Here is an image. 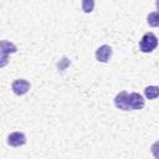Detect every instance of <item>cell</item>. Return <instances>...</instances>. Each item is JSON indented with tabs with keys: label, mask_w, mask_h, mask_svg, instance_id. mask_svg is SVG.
<instances>
[{
	"label": "cell",
	"mask_w": 159,
	"mask_h": 159,
	"mask_svg": "<svg viewBox=\"0 0 159 159\" xmlns=\"http://www.w3.org/2000/svg\"><path fill=\"white\" fill-rule=\"evenodd\" d=\"M158 46V37L153 32H145L139 42V48L142 52H153Z\"/></svg>",
	"instance_id": "1"
},
{
	"label": "cell",
	"mask_w": 159,
	"mask_h": 159,
	"mask_svg": "<svg viewBox=\"0 0 159 159\" xmlns=\"http://www.w3.org/2000/svg\"><path fill=\"white\" fill-rule=\"evenodd\" d=\"M144 104H145V101H144L142 94H139L137 92L128 93V107H129V111L143 109Z\"/></svg>",
	"instance_id": "2"
},
{
	"label": "cell",
	"mask_w": 159,
	"mask_h": 159,
	"mask_svg": "<svg viewBox=\"0 0 159 159\" xmlns=\"http://www.w3.org/2000/svg\"><path fill=\"white\" fill-rule=\"evenodd\" d=\"M30 82L24 80V78H19V80H15L11 84V89L12 92L16 94V96H24L29 91H30Z\"/></svg>",
	"instance_id": "3"
},
{
	"label": "cell",
	"mask_w": 159,
	"mask_h": 159,
	"mask_svg": "<svg viewBox=\"0 0 159 159\" xmlns=\"http://www.w3.org/2000/svg\"><path fill=\"white\" fill-rule=\"evenodd\" d=\"M25 143H26V135L21 132H14L7 135V144L10 147L17 148V147L24 145Z\"/></svg>",
	"instance_id": "4"
},
{
	"label": "cell",
	"mask_w": 159,
	"mask_h": 159,
	"mask_svg": "<svg viewBox=\"0 0 159 159\" xmlns=\"http://www.w3.org/2000/svg\"><path fill=\"white\" fill-rule=\"evenodd\" d=\"M112 47L109 45H102L96 50V58L99 62H108L109 58L112 57Z\"/></svg>",
	"instance_id": "5"
},
{
	"label": "cell",
	"mask_w": 159,
	"mask_h": 159,
	"mask_svg": "<svg viewBox=\"0 0 159 159\" xmlns=\"http://www.w3.org/2000/svg\"><path fill=\"white\" fill-rule=\"evenodd\" d=\"M114 106L118 109L129 111V107H128V92L127 91H122V92H119L116 96V98H114Z\"/></svg>",
	"instance_id": "6"
},
{
	"label": "cell",
	"mask_w": 159,
	"mask_h": 159,
	"mask_svg": "<svg viewBox=\"0 0 159 159\" xmlns=\"http://www.w3.org/2000/svg\"><path fill=\"white\" fill-rule=\"evenodd\" d=\"M0 51L6 53V55H10V53H15L17 51V47L10 42V41H0Z\"/></svg>",
	"instance_id": "7"
},
{
	"label": "cell",
	"mask_w": 159,
	"mask_h": 159,
	"mask_svg": "<svg viewBox=\"0 0 159 159\" xmlns=\"http://www.w3.org/2000/svg\"><path fill=\"white\" fill-rule=\"evenodd\" d=\"M144 94L148 99H155L159 96V87L158 86H148L144 89Z\"/></svg>",
	"instance_id": "8"
},
{
	"label": "cell",
	"mask_w": 159,
	"mask_h": 159,
	"mask_svg": "<svg viewBox=\"0 0 159 159\" xmlns=\"http://www.w3.org/2000/svg\"><path fill=\"white\" fill-rule=\"evenodd\" d=\"M158 16H159L158 11H154V12L149 14V15H148V24H149L150 26H153V27H157V26L159 25Z\"/></svg>",
	"instance_id": "9"
},
{
	"label": "cell",
	"mask_w": 159,
	"mask_h": 159,
	"mask_svg": "<svg viewBox=\"0 0 159 159\" xmlns=\"http://www.w3.org/2000/svg\"><path fill=\"white\" fill-rule=\"evenodd\" d=\"M93 6H94V1H92V0H83L82 1V10L84 12H87V14L92 12Z\"/></svg>",
	"instance_id": "10"
},
{
	"label": "cell",
	"mask_w": 159,
	"mask_h": 159,
	"mask_svg": "<svg viewBox=\"0 0 159 159\" xmlns=\"http://www.w3.org/2000/svg\"><path fill=\"white\" fill-rule=\"evenodd\" d=\"M7 63H9V55L0 51V68L5 67Z\"/></svg>",
	"instance_id": "11"
}]
</instances>
